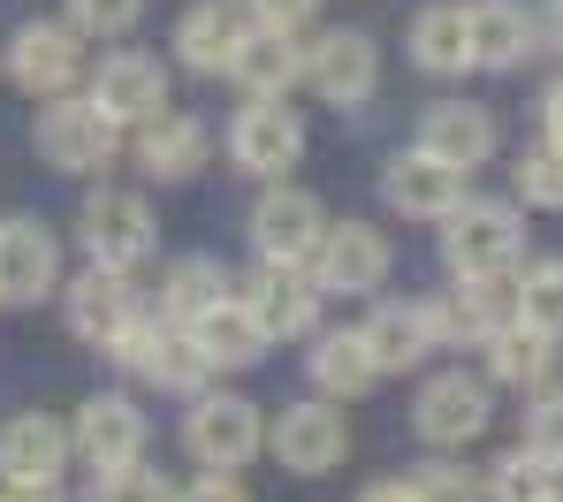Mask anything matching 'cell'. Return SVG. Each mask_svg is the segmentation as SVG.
<instances>
[{
  "mask_svg": "<svg viewBox=\"0 0 563 502\" xmlns=\"http://www.w3.org/2000/svg\"><path fill=\"white\" fill-rule=\"evenodd\" d=\"M442 244H450V267H457L465 282H487V275H510V267H518V244H526V228H518V213H510V205H479V199H465L457 213H450Z\"/></svg>",
  "mask_w": 563,
  "mask_h": 502,
  "instance_id": "cell-1",
  "label": "cell"
},
{
  "mask_svg": "<svg viewBox=\"0 0 563 502\" xmlns=\"http://www.w3.org/2000/svg\"><path fill=\"white\" fill-rule=\"evenodd\" d=\"M107 350H114L137 381H161V389H190L198 373H213V366L198 358V343H190L184 320H130Z\"/></svg>",
  "mask_w": 563,
  "mask_h": 502,
  "instance_id": "cell-2",
  "label": "cell"
},
{
  "mask_svg": "<svg viewBox=\"0 0 563 502\" xmlns=\"http://www.w3.org/2000/svg\"><path fill=\"white\" fill-rule=\"evenodd\" d=\"M114 137H122V122L92 100H62L38 114V153L62 168V176H85V168H107L114 160Z\"/></svg>",
  "mask_w": 563,
  "mask_h": 502,
  "instance_id": "cell-3",
  "label": "cell"
},
{
  "mask_svg": "<svg viewBox=\"0 0 563 502\" xmlns=\"http://www.w3.org/2000/svg\"><path fill=\"white\" fill-rule=\"evenodd\" d=\"M305 85L320 92L328 107H366L380 85V54L366 31H328L305 46Z\"/></svg>",
  "mask_w": 563,
  "mask_h": 502,
  "instance_id": "cell-4",
  "label": "cell"
},
{
  "mask_svg": "<svg viewBox=\"0 0 563 502\" xmlns=\"http://www.w3.org/2000/svg\"><path fill=\"white\" fill-rule=\"evenodd\" d=\"M8 69H15V85H23V92L62 100V92L77 85V69H85L77 23H23V31H15V46H8Z\"/></svg>",
  "mask_w": 563,
  "mask_h": 502,
  "instance_id": "cell-5",
  "label": "cell"
},
{
  "mask_svg": "<svg viewBox=\"0 0 563 502\" xmlns=\"http://www.w3.org/2000/svg\"><path fill=\"white\" fill-rule=\"evenodd\" d=\"M184 442H190V457H198L206 472H236V465L260 457V411L244 397H206L190 411Z\"/></svg>",
  "mask_w": 563,
  "mask_h": 502,
  "instance_id": "cell-6",
  "label": "cell"
},
{
  "mask_svg": "<svg viewBox=\"0 0 563 502\" xmlns=\"http://www.w3.org/2000/svg\"><path fill=\"white\" fill-rule=\"evenodd\" d=\"M267 449L282 457V472H328V465H343L351 426H343V411H328V403H289L275 419V434H267Z\"/></svg>",
  "mask_w": 563,
  "mask_h": 502,
  "instance_id": "cell-7",
  "label": "cell"
},
{
  "mask_svg": "<svg viewBox=\"0 0 563 502\" xmlns=\"http://www.w3.org/2000/svg\"><path fill=\"white\" fill-rule=\"evenodd\" d=\"M229 153H236L244 176H282V168H297V153H305V122H297L282 100H260V107L236 114Z\"/></svg>",
  "mask_w": 563,
  "mask_h": 502,
  "instance_id": "cell-8",
  "label": "cell"
},
{
  "mask_svg": "<svg viewBox=\"0 0 563 502\" xmlns=\"http://www.w3.org/2000/svg\"><path fill=\"white\" fill-rule=\"evenodd\" d=\"M312 267H320V290L366 298V290L388 282V244H380V228H366V221H343V228H328V236H320Z\"/></svg>",
  "mask_w": 563,
  "mask_h": 502,
  "instance_id": "cell-9",
  "label": "cell"
},
{
  "mask_svg": "<svg viewBox=\"0 0 563 502\" xmlns=\"http://www.w3.org/2000/svg\"><path fill=\"white\" fill-rule=\"evenodd\" d=\"M358 335H366V350H374L380 373H404V366H419L427 350H442L450 327H442V304H380Z\"/></svg>",
  "mask_w": 563,
  "mask_h": 502,
  "instance_id": "cell-10",
  "label": "cell"
},
{
  "mask_svg": "<svg viewBox=\"0 0 563 502\" xmlns=\"http://www.w3.org/2000/svg\"><path fill=\"white\" fill-rule=\"evenodd\" d=\"M85 244H92L99 267H137L153 252V213L137 191H99L85 205Z\"/></svg>",
  "mask_w": 563,
  "mask_h": 502,
  "instance_id": "cell-11",
  "label": "cell"
},
{
  "mask_svg": "<svg viewBox=\"0 0 563 502\" xmlns=\"http://www.w3.org/2000/svg\"><path fill=\"white\" fill-rule=\"evenodd\" d=\"M77 449H85V465L92 472H114V465H137L145 457V411L130 397H92L77 411V434H69Z\"/></svg>",
  "mask_w": 563,
  "mask_h": 502,
  "instance_id": "cell-12",
  "label": "cell"
},
{
  "mask_svg": "<svg viewBox=\"0 0 563 502\" xmlns=\"http://www.w3.org/2000/svg\"><path fill=\"white\" fill-rule=\"evenodd\" d=\"M320 236H328V213H320L312 191H267L252 205V244L267 259H312Z\"/></svg>",
  "mask_w": 563,
  "mask_h": 502,
  "instance_id": "cell-13",
  "label": "cell"
},
{
  "mask_svg": "<svg viewBox=\"0 0 563 502\" xmlns=\"http://www.w3.org/2000/svg\"><path fill=\"white\" fill-rule=\"evenodd\" d=\"M184 327H190V343H198V358H206V366H229V373H236V366H260V358H267V343H275L244 298L206 304L198 320H184Z\"/></svg>",
  "mask_w": 563,
  "mask_h": 502,
  "instance_id": "cell-14",
  "label": "cell"
},
{
  "mask_svg": "<svg viewBox=\"0 0 563 502\" xmlns=\"http://www.w3.org/2000/svg\"><path fill=\"white\" fill-rule=\"evenodd\" d=\"M62 275V252L38 221H0V304H38Z\"/></svg>",
  "mask_w": 563,
  "mask_h": 502,
  "instance_id": "cell-15",
  "label": "cell"
},
{
  "mask_svg": "<svg viewBox=\"0 0 563 502\" xmlns=\"http://www.w3.org/2000/svg\"><path fill=\"white\" fill-rule=\"evenodd\" d=\"M92 107H107L114 122H153L168 114V69L153 54H114L92 77Z\"/></svg>",
  "mask_w": 563,
  "mask_h": 502,
  "instance_id": "cell-16",
  "label": "cell"
},
{
  "mask_svg": "<svg viewBox=\"0 0 563 502\" xmlns=\"http://www.w3.org/2000/svg\"><path fill=\"white\" fill-rule=\"evenodd\" d=\"M419 434L434 449H465L472 434H487V389L465 381V373H434L419 389Z\"/></svg>",
  "mask_w": 563,
  "mask_h": 502,
  "instance_id": "cell-17",
  "label": "cell"
},
{
  "mask_svg": "<svg viewBox=\"0 0 563 502\" xmlns=\"http://www.w3.org/2000/svg\"><path fill=\"white\" fill-rule=\"evenodd\" d=\"M541 23L518 8V0H472L465 8V46H472V69H518L533 54Z\"/></svg>",
  "mask_w": 563,
  "mask_h": 502,
  "instance_id": "cell-18",
  "label": "cell"
},
{
  "mask_svg": "<svg viewBox=\"0 0 563 502\" xmlns=\"http://www.w3.org/2000/svg\"><path fill=\"white\" fill-rule=\"evenodd\" d=\"M244 304L260 312L267 335H312V320H320V290L297 275V259H267V267L244 282Z\"/></svg>",
  "mask_w": 563,
  "mask_h": 502,
  "instance_id": "cell-19",
  "label": "cell"
},
{
  "mask_svg": "<svg viewBox=\"0 0 563 502\" xmlns=\"http://www.w3.org/2000/svg\"><path fill=\"white\" fill-rule=\"evenodd\" d=\"M388 205H404V213H419V221H450V213L465 205V168H450V160H434V153H404V160L388 168Z\"/></svg>",
  "mask_w": 563,
  "mask_h": 502,
  "instance_id": "cell-20",
  "label": "cell"
},
{
  "mask_svg": "<svg viewBox=\"0 0 563 502\" xmlns=\"http://www.w3.org/2000/svg\"><path fill=\"white\" fill-rule=\"evenodd\" d=\"M419 153H434V160H450V168H479L487 153H495V114L487 107H465V100H442L427 107V122H419Z\"/></svg>",
  "mask_w": 563,
  "mask_h": 502,
  "instance_id": "cell-21",
  "label": "cell"
},
{
  "mask_svg": "<svg viewBox=\"0 0 563 502\" xmlns=\"http://www.w3.org/2000/svg\"><path fill=\"white\" fill-rule=\"evenodd\" d=\"M130 320H137V298H130L122 267H99V259H92V275H77V282H69V327H77L85 343L107 350Z\"/></svg>",
  "mask_w": 563,
  "mask_h": 502,
  "instance_id": "cell-22",
  "label": "cell"
},
{
  "mask_svg": "<svg viewBox=\"0 0 563 502\" xmlns=\"http://www.w3.org/2000/svg\"><path fill=\"white\" fill-rule=\"evenodd\" d=\"M229 77H236L252 100H289V85L305 77V46H289V31H267V23H260V31H244Z\"/></svg>",
  "mask_w": 563,
  "mask_h": 502,
  "instance_id": "cell-23",
  "label": "cell"
},
{
  "mask_svg": "<svg viewBox=\"0 0 563 502\" xmlns=\"http://www.w3.org/2000/svg\"><path fill=\"white\" fill-rule=\"evenodd\" d=\"M62 465H69V434L54 419L23 411L0 426V480H62Z\"/></svg>",
  "mask_w": 563,
  "mask_h": 502,
  "instance_id": "cell-24",
  "label": "cell"
},
{
  "mask_svg": "<svg viewBox=\"0 0 563 502\" xmlns=\"http://www.w3.org/2000/svg\"><path fill=\"white\" fill-rule=\"evenodd\" d=\"M137 160H145V176H161V183H184L206 168V122H190V114H153V122H137Z\"/></svg>",
  "mask_w": 563,
  "mask_h": 502,
  "instance_id": "cell-25",
  "label": "cell"
},
{
  "mask_svg": "<svg viewBox=\"0 0 563 502\" xmlns=\"http://www.w3.org/2000/svg\"><path fill=\"white\" fill-rule=\"evenodd\" d=\"M176 46H184V62L198 69V77H221V69L236 62V46H244V23H236V8L198 0L184 23H176Z\"/></svg>",
  "mask_w": 563,
  "mask_h": 502,
  "instance_id": "cell-26",
  "label": "cell"
},
{
  "mask_svg": "<svg viewBox=\"0 0 563 502\" xmlns=\"http://www.w3.org/2000/svg\"><path fill=\"white\" fill-rule=\"evenodd\" d=\"M549 366H556V335H541V327H526V320H503V327L487 335V373H495V381L541 389Z\"/></svg>",
  "mask_w": 563,
  "mask_h": 502,
  "instance_id": "cell-27",
  "label": "cell"
},
{
  "mask_svg": "<svg viewBox=\"0 0 563 502\" xmlns=\"http://www.w3.org/2000/svg\"><path fill=\"white\" fill-rule=\"evenodd\" d=\"M312 381H320L328 397H366V389L380 381L366 335H320V350H312Z\"/></svg>",
  "mask_w": 563,
  "mask_h": 502,
  "instance_id": "cell-28",
  "label": "cell"
},
{
  "mask_svg": "<svg viewBox=\"0 0 563 502\" xmlns=\"http://www.w3.org/2000/svg\"><path fill=\"white\" fill-rule=\"evenodd\" d=\"M411 54H419V69H434V77H457V69H472L465 8H427V15L411 23Z\"/></svg>",
  "mask_w": 563,
  "mask_h": 502,
  "instance_id": "cell-29",
  "label": "cell"
},
{
  "mask_svg": "<svg viewBox=\"0 0 563 502\" xmlns=\"http://www.w3.org/2000/svg\"><path fill=\"white\" fill-rule=\"evenodd\" d=\"M487 495L495 502H556L563 495V465L526 442V449H510V457L495 465V488H487Z\"/></svg>",
  "mask_w": 563,
  "mask_h": 502,
  "instance_id": "cell-30",
  "label": "cell"
},
{
  "mask_svg": "<svg viewBox=\"0 0 563 502\" xmlns=\"http://www.w3.org/2000/svg\"><path fill=\"white\" fill-rule=\"evenodd\" d=\"M518 320L541 327V335H563V259H541V267L518 282Z\"/></svg>",
  "mask_w": 563,
  "mask_h": 502,
  "instance_id": "cell-31",
  "label": "cell"
},
{
  "mask_svg": "<svg viewBox=\"0 0 563 502\" xmlns=\"http://www.w3.org/2000/svg\"><path fill=\"white\" fill-rule=\"evenodd\" d=\"M221 290H229V282H221V267H213V259H184V267L168 275V290H161V304H168L176 320H198L206 304H221Z\"/></svg>",
  "mask_w": 563,
  "mask_h": 502,
  "instance_id": "cell-32",
  "label": "cell"
},
{
  "mask_svg": "<svg viewBox=\"0 0 563 502\" xmlns=\"http://www.w3.org/2000/svg\"><path fill=\"white\" fill-rule=\"evenodd\" d=\"M137 15H145V0H69V23L85 38H122V31H137Z\"/></svg>",
  "mask_w": 563,
  "mask_h": 502,
  "instance_id": "cell-33",
  "label": "cell"
},
{
  "mask_svg": "<svg viewBox=\"0 0 563 502\" xmlns=\"http://www.w3.org/2000/svg\"><path fill=\"white\" fill-rule=\"evenodd\" d=\"M518 199L526 205H563V145H541L518 160Z\"/></svg>",
  "mask_w": 563,
  "mask_h": 502,
  "instance_id": "cell-34",
  "label": "cell"
},
{
  "mask_svg": "<svg viewBox=\"0 0 563 502\" xmlns=\"http://www.w3.org/2000/svg\"><path fill=\"white\" fill-rule=\"evenodd\" d=\"M404 495L411 502H479V480L457 472V465H419V472H404Z\"/></svg>",
  "mask_w": 563,
  "mask_h": 502,
  "instance_id": "cell-35",
  "label": "cell"
},
{
  "mask_svg": "<svg viewBox=\"0 0 563 502\" xmlns=\"http://www.w3.org/2000/svg\"><path fill=\"white\" fill-rule=\"evenodd\" d=\"M92 502H176V488L161 472H145V465H114V472H99Z\"/></svg>",
  "mask_w": 563,
  "mask_h": 502,
  "instance_id": "cell-36",
  "label": "cell"
},
{
  "mask_svg": "<svg viewBox=\"0 0 563 502\" xmlns=\"http://www.w3.org/2000/svg\"><path fill=\"white\" fill-rule=\"evenodd\" d=\"M526 442H533L541 457H556V465H563V397H541V403H533V419H526Z\"/></svg>",
  "mask_w": 563,
  "mask_h": 502,
  "instance_id": "cell-37",
  "label": "cell"
},
{
  "mask_svg": "<svg viewBox=\"0 0 563 502\" xmlns=\"http://www.w3.org/2000/svg\"><path fill=\"white\" fill-rule=\"evenodd\" d=\"M244 8H252L267 31H297V23H312V8H320V0H244Z\"/></svg>",
  "mask_w": 563,
  "mask_h": 502,
  "instance_id": "cell-38",
  "label": "cell"
},
{
  "mask_svg": "<svg viewBox=\"0 0 563 502\" xmlns=\"http://www.w3.org/2000/svg\"><path fill=\"white\" fill-rule=\"evenodd\" d=\"M176 502H252V495H244V488H236L229 472H206V480H198V488H184Z\"/></svg>",
  "mask_w": 563,
  "mask_h": 502,
  "instance_id": "cell-39",
  "label": "cell"
},
{
  "mask_svg": "<svg viewBox=\"0 0 563 502\" xmlns=\"http://www.w3.org/2000/svg\"><path fill=\"white\" fill-rule=\"evenodd\" d=\"M0 502H62V488H54V480H8Z\"/></svg>",
  "mask_w": 563,
  "mask_h": 502,
  "instance_id": "cell-40",
  "label": "cell"
},
{
  "mask_svg": "<svg viewBox=\"0 0 563 502\" xmlns=\"http://www.w3.org/2000/svg\"><path fill=\"white\" fill-rule=\"evenodd\" d=\"M541 122H549V145H563V85L549 92V107H541Z\"/></svg>",
  "mask_w": 563,
  "mask_h": 502,
  "instance_id": "cell-41",
  "label": "cell"
},
{
  "mask_svg": "<svg viewBox=\"0 0 563 502\" xmlns=\"http://www.w3.org/2000/svg\"><path fill=\"white\" fill-rule=\"evenodd\" d=\"M541 38H549V46H563V0H549V15H541Z\"/></svg>",
  "mask_w": 563,
  "mask_h": 502,
  "instance_id": "cell-42",
  "label": "cell"
},
{
  "mask_svg": "<svg viewBox=\"0 0 563 502\" xmlns=\"http://www.w3.org/2000/svg\"><path fill=\"white\" fill-rule=\"evenodd\" d=\"M358 502H411V495H404V480H380V488H366Z\"/></svg>",
  "mask_w": 563,
  "mask_h": 502,
  "instance_id": "cell-43",
  "label": "cell"
},
{
  "mask_svg": "<svg viewBox=\"0 0 563 502\" xmlns=\"http://www.w3.org/2000/svg\"><path fill=\"white\" fill-rule=\"evenodd\" d=\"M556 502H563V495H556Z\"/></svg>",
  "mask_w": 563,
  "mask_h": 502,
  "instance_id": "cell-44",
  "label": "cell"
}]
</instances>
